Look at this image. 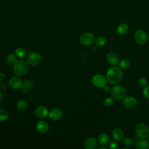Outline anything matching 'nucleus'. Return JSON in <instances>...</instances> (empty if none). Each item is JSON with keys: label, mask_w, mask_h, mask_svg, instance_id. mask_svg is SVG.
<instances>
[{"label": "nucleus", "mask_w": 149, "mask_h": 149, "mask_svg": "<svg viewBox=\"0 0 149 149\" xmlns=\"http://www.w3.org/2000/svg\"><path fill=\"white\" fill-rule=\"evenodd\" d=\"M123 73L119 67L113 66L109 68L106 73L107 81L111 84H117L122 80Z\"/></svg>", "instance_id": "1"}, {"label": "nucleus", "mask_w": 149, "mask_h": 149, "mask_svg": "<svg viewBox=\"0 0 149 149\" xmlns=\"http://www.w3.org/2000/svg\"><path fill=\"white\" fill-rule=\"evenodd\" d=\"M13 72L17 76H24L28 72V63L23 60H17L13 65Z\"/></svg>", "instance_id": "2"}, {"label": "nucleus", "mask_w": 149, "mask_h": 149, "mask_svg": "<svg viewBox=\"0 0 149 149\" xmlns=\"http://www.w3.org/2000/svg\"><path fill=\"white\" fill-rule=\"evenodd\" d=\"M111 95L113 99L121 100L126 97V90L123 86L115 84V86L111 88Z\"/></svg>", "instance_id": "3"}, {"label": "nucleus", "mask_w": 149, "mask_h": 149, "mask_svg": "<svg viewBox=\"0 0 149 149\" xmlns=\"http://www.w3.org/2000/svg\"><path fill=\"white\" fill-rule=\"evenodd\" d=\"M136 136L141 139L147 137L149 134V128L148 126L143 123H137L134 127Z\"/></svg>", "instance_id": "4"}, {"label": "nucleus", "mask_w": 149, "mask_h": 149, "mask_svg": "<svg viewBox=\"0 0 149 149\" xmlns=\"http://www.w3.org/2000/svg\"><path fill=\"white\" fill-rule=\"evenodd\" d=\"M79 40L81 45L87 46L92 44L94 42L95 37L91 32H85L80 36Z\"/></svg>", "instance_id": "5"}, {"label": "nucleus", "mask_w": 149, "mask_h": 149, "mask_svg": "<svg viewBox=\"0 0 149 149\" xmlns=\"http://www.w3.org/2000/svg\"><path fill=\"white\" fill-rule=\"evenodd\" d=\"M107 78L102 74H96L91 79V83L97 88H103L107 84Z\"/></svg>", "instance_id": "6"}, {"label": "nucleus", "mask_w": 149, "mask_h": 149, "mask_svg": "<svg viewBox=\"0 0 149 149\" xmlns=\"http://www.w3.org/2000/svg\"><path fill=\"white\" fill-rule=\"evenodd\" d=\"M41 61V56L40 54L32 52H29L27 55V62L28 64L31 66H36L38 65Z\"/></svg>", "instance_id": "7"}, {"label": "nucleus", "mask_w": 149, "mask_h": 149, "mask_svg": "<svg viewBox=\"0 0 149 149\" xmlns=\"http://www.w3.org/2000/svg\"><path fill=\"white\" fill-rule=\"evenodd\" d=\"M136 42L140 45L144 44L147 41V35L146 31L142 29L137 30L134 35Z\"/></svg>", "instance_id": "8"}, {"label": "nucleus", "mask_w": 149, "mask_h": 149, "mask_svg": "<svg viewBox=\"0 0 149 149\" xmlns=\"http://www.w3.org/2000/svg\"><path fill=\"white\" fill-rule=\"evenodd\" d=\"M9 86L12 89L20 88L23 85V81L19 76H13L10 78L8 81Z\"/></svg>", "instance_id": "9"}, {"label": "nucleus", "mask_w": 149, "mask_h": 149, "mask_svg": "<svg viewBox=\"0 0 149 149\" xmlns=\"http://www.w3.org/2000/svg\"><path fill=\"white\" fill-rule=\"evenodd\" d=\"M122 104L126 108L132 109L136 106L137 100L133 96H127L123 99Z\"/></svg>", "instance_id": "10"}, {"label": "nucleus", "mask_w": 149, "mask_h": 149, "mask_svg": "<svg viewBox=\"0 0 149 149\" xmlns=\"http://www.w3.org/2000/svg\"><path fill=\"white\" fill-rule=\"evenodd\" d=\"M35 115L38 118L44 119L48 116L49 111L45 106H38L35 109Z\"/></svg>", "instance_id": "11"}, {"label": "nucleus", "mask_w": 149, "mask_h": 149, "mask_svg": "<svg viewBox=\"0 0 149 149\" xmlns=\"http://www.w3.org/2000/svg\"><path fill=\"white\" fill-rule=\"evenodd\" d=\"M63 116L62 111L59 108H54L49 112L48 116L53 120H59Z\"/></svg>", "instance_id": "12"}, {"label": "nucleus", "mask_w": 149, "mask_h": 149, "mask_svg": "<svg viewBox=\"0 0 149 149\" xmlns=\"http://www.w3.org/2000/svg\"><path fill=\"white\" fill-rule=\"evenodd\" d=\"M107 61L111 65L115 66L119 63V56L114 52H110L107 55Z\"/></svg>", "instance_id": "13"}, {"label": "nucleus", "mask_w": 149, "mask_h": 149, "mask_svg": "<svg viewBox=\"0 0 149 149\" xmlns=\"http://www.w3.org/2000/svg\"><path fill=\"white\" fill-rule=\"evenodd\" d=\"M36 128L38 132L43 134L47 133L49 129L48 123L44 120L38 121L36 125Z\"/></svg>", "instance_id": "14"}, {"label": "nucleus", "mask_w": 149, "mask_h": 149, "mask_svg": "<svg viewBox=\"0 0 149 149\" xmlns=\"http://www.w3.org/2000/svg\"><path fill=\"white\" fill-rule=\"evenodd\" d=\"M97 140L92 137L87 138L84 143V148L86 149H95L97 147Z\"/></svg>", "instance_id": "15"}, {"label": "nucleus", "mask_w": 149, "mask_h": 149, "mask_svg": "<svg viewBox=\"0 0 149 149\" xmlns=\"http://www.w3.org/2000/svg\"><path fill=\"white\" fill-rule=\"evenodd\" d=\"M112 136L115 141H120L124 138V133L121 129L116 127L112 130Z\"/></svg>", "instance_id": "16"}, {"label": "nucleus", "mask_w": 149, "mask_h": 149, "mask_svg": "<svg viewBox=\"0 0 149 149\" xmlns=\"http://www.w3.org/2000/svg\"><path fill=\"white\" fill-rule=\"evenodd\" d=\"M109 141V137L108 135L106 133H101L100 134L97 138L98 143L101 146H105L107 145Z\"/></svg>", "instance_id": "17"}, {"label": "nucleus", "mask_w": 149, "mask_h": 149, "mask_svg": "<svg viewBox=\"0 0 149 149\" xmlns=\"http://www.w3.org/2000/svg\"><path fill=\"white\" fill-rule=\"evenodd\" d=\"M128 30H129L128 25L125 23L119 24L116 28V31L118 34L119 35H124L126 34Z\"/></svg>", "instance_id": "18"}, {"label": "nucleus", "mask_w": 149, "mask_h": 149, "mask_svg": "<svg viewBox=\"0 0 149 149\" xmlns=\"http://www.w3.org/2000/svg\"><path fill=\"white\" fill-rule=\"evenodd\" d=\"M136 148L137 149H148L149 148L148 141L145 140H140L137 142Z\"/></svg>", "instance_id": "19"}, {"label": "nucleus", "mask_w": 149, "mask_h": 149, "mask_svg": "<svg viewBox=\"0 0 149 149\" xmlns=\"http://www.w3.org/2000/svg\"><path fill=\"white\" fill-rule=\"evenodd\" d=\"M28 107V103L25 100H20L17 102L16 104V108H17L18 110L20 111H25Z\"/></svg>", "instance_id": "20"}, {"label": "nucleus", "mask_w": 149, "mask_h": 149, "mask_svg": "<svg viewBox=\"0 0 149 149\" xmlns=\"http://www.w3.org/2000/svg\"><path fill=\"white\" fill-rule=\"evenodd\" d=\"M130 65V62L128 59L125 58L120 61L119 62V67L121 69H126Z\"/></svg>", "instance_id": "21"}, {"label": "nucleus", "mask_w": 149, "mask_h": 149, "mask_svg": "<svg viewBox=\"0 0 149 149\" xmlns=\"http://www.w3.org/2000/svg\"><path fill=\"white\" fill-rule=\"evenodd\" d=\"M17 56H16V55L14 54H12V53H10V54H9L8 55H7V57H6V61H7V63L9 65H14L15 63L17 61Z\"/></svg>", "instance_id": "22"}, {"label": "nucleus", "mask_w": 149, "mask_h": 149, "mask_svg": "<svg viewBox=\"0 0 149 149\" xmlns=\"http://www.w3.org/2000/svg\"><path fill=\"white\" fill-rule=\"evenodd\" d=\"M95 42L97 46L102 47L106 44V38L104 37L100 36L95 39Z\"/></svg>", "instance_id": "23"}, {"label": "nucleus", "mask_w": 149, "mask_h": 149, "mask_svg": "<svg viewBox=\"0 0 149 149\" xmlns=\"http://www.w3.org/2000/svg\"><path fill=\"white\" fill-rule=\"evenodd\" d=\"M16 56L19 58H23L26 55V51L22 47H18L15 50Z\"/></svg>", "instance_id": "24"}, {"label": "nucleus", "mask_w": 149, "mask_h": 149, "mask_svg": "<svg viewBox=\"0 0 149 149\" xmlns=\"http://www.w3.org/2000/svg\"><path fill=\"white\" fill-rule=\"evenodd\" d=\"M8 113L6 110L3 109H0V121L4 122L8 118Z\"/></svg>", "instance_id": "25"}, {"label": "nucleus", "mask_w": 149, "mask_h": 149, "mask_svg": "<svg viewBox=\"0 0 149 149\" xmlns=\"http://www.w3.org/2000/svg\"><path fill=\"white\" fill-rule=\"evenodd\" d=\"M103 104L106 107H110L114 104V100L113 98L107 97L104 100Z\"/></svg>", "instance_id": "26"}, {"label": "nucleus", "mask_w": 149, "mask_h": 149, "mask_svg": "<svg viewBox=\"0 0 149 149\" xmlns=\"http://www.w3.org/2000/svg\"><path fill=\"white\" fill-rule=\"evenodd\" d=\"M23 85L26 86L29 89H33L34 87V83L32 80L25 79L23 81Z\"/></svg>", "instance_id": "27"}, {"label": "nucleus", "mask_w": 149, "mask_h": 149, "mask_svg": "<svg viewBox=\"0 0 149 149\" xmlns=\"http://www.w3.org/2000/svg\"><path fill=\"white\" fill-rule=\"evenodd\" d=\"M123 142L125 146H128V147L132 146L133 144V140H132V138L129 137H126L123 138Z\"/></svg>", "instance_id": "28"}, {"label": "nucleus", "mask_w": 149, "mask_h": 149, "mask_svg": "<svg viewBox=\"0 0 149 149\" xmlns=\"http://www.w3.org/2000/svg\"><path fill=\"white\" fill-rule=\"evenodd\" d=\"M142 93L144 98L147 99H149V85L147 84L146 86L143 87Z\"/></svg>", "instance_id": "29"}, {"label": "nucleus", "mask_w": 149, "mask_h": 149, "mask_svg": "<svg viewBox=\"0 0 149 149\" xmlns=\"http://www.w3.org/2000/svg\"><path fill=\"white\" fill-rule=\"evenodd\" d=\"M138 84L141 87H144L147 84V80L145 77H140L138 80Z\"/></svg>", "instance_id": "30"}, {"label": "nucleus", "mask_w": 149, "mask_h": 149, "mask_svg": "<svg viewBox=\"0 0 149 149\" xmlns=\"http://www.w3.org/2000/svg\"><path fill=\"white\" fill-rule=\"evenodd\" d=\"M108 148L109 149H118L119 148V146L116 142L112 141L108 144Z\"/></svg>", "instance_id": "31"}, {"label": "nucleus", "mask_w": 149, "mask_h": 149, "mask_svg": "<svg viewBox=\"0 0 149 149\" xmlns=\"http://www.w3.org/2000/svg\"><path fill=\"white\" fill-rule=\"evenodd\" d=\"M20 90H21V91H22V93H23V94H26V93H28L29 89L26 86L23 85V86L20 88Z\"/></svg>", "instance_id": "32"}, {"label": "nucleus", "mask_w": 149, "mask_h": 149, "mask_svg": "<svg viewBox=\"0 0 149 149\" xmlns=\"http://www.w3.org/2000/svg\"><path fill=\"white\" fill-rule=\"evenodd\" d=\"M5 76L3 73L0 72V82H2L3 80V79L5 78Z\"/></svg>", "instance_id": "33"}, {"label": "nucleus", "mask_w": 149, "mask_h": 149, "mask_svg": "<svg viewBox=\"0 0 149 149\" xmlns=\"http://www.w3.org/2000/svg\"><path fill=\"white\" fill-rule=\"evenodd\" d=\"M103 88H104V90L105 91H108L109 90H110V87L108 86V85H105L104 86V87H103Z\"/></svg>", "instance_id": "34"}, {"label": "nucleus", "mask_w": 149, "mask_h": 149, "mask_svg": "<svg viewBox=\"0 0 149 149\" xmlns=\"http://www.w3.org/2000/svg\"><path fill=\"white\" fill-rule=\"evenodd\" d=\"M0 87H1V90H3V91L6 90V85H5L4 83H1V86H0Z\"/></svg>", "instance_id": "35"}, {"label": "nucleus", "mask_w": 149, "mask_h": 149, "mask_svg": "<svg viewBox=\"0 0 149 149\" xmlns=\"http://www.w3.org/2000/svg\"><path fill=\"white\" fill-rule=\"evenodd\" d=\"M98 149H100V148H102V149H105V148H106V147H104V146H102V145H101V146L98 147Z\"/></svg>", "instance_id": "36"}, {"label": "nucleus", "mask_w": 149, "mask_h": 149, "mask_svg": "<svg viewBox=\"0 0 149 149\" xmlns=\"http://www.w3.org/2000/svg\"><path fill=\"white\" fill-rule=\"evenodd\" d=\"M2 96H3L2 93L1 92V91H0V100L2 99Z\"/></svg>", "instance_id": "37"}, {"label": "nucleus", "mask_w": 149, "mask_h": 149, "mask_svg": "<svg viewBox=\"0 0 149 149\" xmlns=\"http://www.w3.org/2000/svg\"><path fill=\"white\" fill-rule=\"evenodd\" d=\"M147 40L149 41V35L147 36Z\"/></svg>", "instance_id": "38"}, {"label": "nucleus", "mask_w": 149, "mask_h": 149, "mask_svg": "<svg viewBox=\"0 0 149 149\" xmlns=\"http://www.w3.org/2000/svg\"><path fill=\"white\" fill-rule=\"evenodd\" d=\"M147 137H148V141L149 142V134H148V136H147Z\"/></svg>", "instance_id": "39"}]
</instances>
